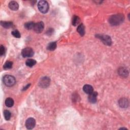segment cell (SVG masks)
Here are the masks:
<instances>
[{"instance_id": "cell-1", "label": "cell", "mask_w": 130, "mask_h": 130, "mask_svg": "<svg viewBox=\"0 0 130 130\" xmlns=\"http://www.w3.org/2000/svg\"><path fill=\"white\" fill-rule=\"evenodd\" d=\"M125 20V17L122 14H118L111 16L109 18V23L112 26H117L121 24Z\"/></svg>"}, {"instance_id": "cell-2", "label": "cell", "mask_w": 130, "mask_h": 130, "mask_svg": "<svg viewBox=\"0 0 130 130\" xmlns=\"http://www.w3.org/2000/svg\"><path fill=\"white\" fill-rule=\"evenodd\" d=\"M3 82L7 86H13L16 82V80L14 76L7 75L3 77Z\"/></svg>"}, {"instance_id": "cell-3", "label": "cell", "mask_w": 130, "mask_h": 130, "mask_svg": "<svg viewBox=\"0 0 130 130\" xmlns=\"http://www.w3.org/2000/svg\"><path fill=\"white\" fill-rule=\"evenodd\" d=\"M38 7L42 13H46L49 10V5L47 2L45 1H41L38 4Z\"/></svg>"}, {"instance_id": "cell-4", "label": "cell", "mask_w": 130, "mask_h": 130, "mask_svg": "<svg viewBox=\"0 0 130 130\" xmlns=\"http://www.w3.org/2000/svg\"><path fill=\"white\" fill-rule=\"evenodd\" d=\"M97 36L98 38L101 39L104 44L106 45H111L112 44V40L109 36L98 35Z\"/></svg>"}, {"instance_id": "cell-5", "label": "cell", "mask_w": 130, "mask_h": 130, "mask_svg": "<svg viewBox=\"0 0 130 130\" xmlns=\"http://www.w3.org/2000/svg\"><path fill=\"white\" fill-rule=\"evenodd\" d=\"M21 54L24 58H30L33 56L34 52L32 48L30 47H27L23 49Z\"/></svg>"}, {"instance_id": "cell-6", "label": "cell", "mask_w": 130, "mask_h": 130, "mask_svg": "<svg viewBox=\"0 0 130 130\" xmlns=\"http://www.w3.org/2000/svg\"><path fill=\"white\" fill-rule=\"evenodd\" d=\"M50 79L47 77H43L41 80L39 82V85L41 87L43 88H47L50 84Z\"/></svg>"}, {"instance_id": "cell-7", "label": "cell", "mask_w": 130, "mask_h": 130, "mask_svg": "<svg viewBox=\"0 0 130 130\" xmlns=\"http://www.w3.org/2000/svg\"><path fill=\"white\" fill-rule=\"evenodd\" d=\"M35 125L36 120L32 118V117L28 119L26 122V126L27 128L29 130L33 129L35 127Z\"/></svg>"}, {"instance_id": "cell-8", "label": "cell", "mask_w": 130, "mask_h": 130, "mask_svg": "<svg viewBox=\"0 0 130 130\" xmlns=\"http://www.w3.org/2000/svg\"><path fill=\"white\" fill-rule=\"evenodd\" d=\"M44 28V24L43 22H39L35 24L34 30L37 33H41Z\"/></svg>"}, {"instance_id": "cell-9", "label": "cell", "mask_w": 130, "mask_h": 130, "mask_svg": "<svg viewBox=\"0 0 130 130\" xmlns=\"http://www.w3.org/2000/svg\"><path fill=\"white\" fill-rule=\"evenodd\" d=\"M119 104L121 108H126L129 106V101L126 98H121L119 100Z\"/></svg>"}, {"instance_id": "cell-10", "label": "cell", "mask_w": 130, "mask_h": 130, "mask_svg": "<svg viewBox=\"0 0 130 130\" xmlns=\"http://www.w3.org/2000/svg\"><path fill=\"white\" fill-rule=\"evenodd\" d=\"M98 96V93L96 91H93L90 94L89 97V100L91 103H95L97 102V97Z\"/></svg>"}, {"instance_id": "cell-11", "label": "cell", "mask_w": 130, "mask_h": 130, "mask_svg": "<svg viewBox=\"0 0 130 130\" xmlns=\"http://www.w3.org/2000/svg\"><path fill=\"white\" fill-rule=\"evenodd\" d=\"M118 72H119V74H120V75L123 77H127L128 76V74H129V72L128 70H127V69H126L125 68H123V67H121L120 68V69H119Z\"/></svg>"}, {"instance_id": "cell-12", "label": "cell", "mask_w": 130, "mask_h": 130, "mask_svg": "<svg viewBox=\"0 0 130 130\" xmlns=\"http://www.w3.org/2000/svg\"><path fill=\"white\" fill-rule=\"evenodd\" d=\"M83 90L85 93L89 94V95L94 91L93 88H92L90 85H89V84H85L83 86Z\"/></svg>"}, {"instance_id": "cell-13", "label": "cell", "mask_w": 130, "mask_h": 130, "mask_svg": "<svg viewBox=\"0 0 130 130\" xmlns=\"http://www.w3.org/2000/svg\"><path fill=\"white\" fill-rule=\"evenodd\" d=\"M9 7L12 10L16 11L19 8V5H18V4L16 2L12 1L9 4Z\"/></svg>"}, {"instance_id": "cell-14", "label": "cell", "mask_w": 130, "mask_h": 130, "mask_svg": "<svg viewBox=\"0 0 130 130\" xmlns=\"http://www.w3.org/2000/svg\"><path fill=\"white\" fill-rule=\"evenodd\" d=\"M77 32L81 36H83L85 34V28L83 24H81L78 26L77 28Z\"/></svg>"}, {"instance_id": "cell-15", "label": "cell", "mask_w": 130, "mask_h": 130, "mask_svg": "<svg viewBox=\"0 0 130 130\" xmlns=\"http://www.w3.org/2000/svg\"><path fill=\"white\" fill-rule=\"evenodd\" d=\"M1 24L3 27L6 29L10 28L13 26V23L10 21H1Z\"/></svg>"}, {"instance_id": "cell-16", "label": "cell", "mask_w": 130, "mask_h": 130, "mask_svg": "<svg viewBox=\"0 0 130 130\" xmlns=\"http://www.w3.org/2000/svg\"><path fill=\"white\" fill-rule=\"evenodd\" d=\"M5 104L8 107H11L13 106L14 101L11 98H7L5 101Z\"/></svg>"}, {"instance_id": "cell-17", "label": "cell", "mask_w": 130, "mask_h": 130, "mask_svg": "<svg viewBox=\"0 0 130 130\" xmlns=\"http://www.w3.org/2000/svg\"><path fill=\"white\" fill-rule=\"evenodd\" d=\"M57 48V43L56 42H51L49 43V44L47 46V49L49 50L50 51H53L55 49Z\"/></svg>"}, {"instance_id": "cell-18", "label": "cell", "mask_w": 130, "mask_h": 130, "mask_svg": "<svg viewBox=\"0 0 130 130\" xmlns=\"http://www.w3.org/2000/svg\"><path fill=\"white\" fill-rule=\"evenodd\" d=\"M26 63L27 66L32 67L36 64V61L33 59H29L26 61Z\"/></svg>"}, {"instance_id": "cell-19", "label": "cell", "mask_w": 130, "mask_h": 130, "mask_svg": "<svg viewBox=\"0 0 130 130\" xmlns=\"http://www.w3.org/2000/svg\"><path fill=\"white\" fill-rule=\"evenodd\" d=\"M35 24L33 22H29L24 24V28L27 30H31L34 29Z\"/></svg>"}, {"instance_id": "cell-20", "label": "cell", "mask_w": 130, "mask_h": 130, "mask_svg": "<svg viewBox=\"0 0 130 130\" xmlns=\"http://www.w3.org/2000/svg\"><path fill=\"white\" fill-rule=\"evenodd\" d=\"M80 18H79V17L78 16H76V15H74L73 16V21H72V24L73 25H74V26H77V24L79 23L80 22Z\"/></svg>"}, {"instance_id": "cell-21", "label": "cell", "mask_w": 130, "mask_h": 130, "mask_svg": "<svg viewBox=\"0 0 130 130\" xmlns=\"http://www.w3.org/2000/svg\"><path fill=\"white\" fill-rule=\"evenodd\" d=\"M12 65H13V63L11 61H6L5 64L4 65V68L6 70L10 69L12 67Z\"/></svg>"}, {"instance_id": "cell-22", "label": "cell", "mask_w": 130, "mask_h": 130, "mask_svg": "<svg viewBox=\"0 0 130 130\" xmlns=\"http://www.w3.org/2000/svg\"><path fill=\"white\" fill-rule=\"evenodd\" d=\"M4 116L6 120H8L10 119L11 114L10 112L8 110H5L4 111Z\"/></svg>"}, {"instance_id": "cell-23", "label": "cell", "mask_w": 130, "mask_h": 130, "mask_svg": "<svg viewBox=\"0 0 130 130\" xmlns=\"http://www.w3.org/2000/svg\"><path fill=\"white\" fill-rule=\"evenodd\" d=\"M12 35H13L14 37L17 38H20L21 35L19 31H18L17 30H14L12 32Z\"/></svg>"}, {"instance_id": "cell-24", "label": "cell", "mask_w": 130, "mask_h": 130, "mask_svg": "<svg viewBox=\"0 0 130 130\" xmlns=\"http://www.w3.org/2000/svg\"><path fill=\"white\" fill-rule=\"evenodd\" d=\"M5 52V47L1 45V47H0V55H1V56H2Z\"/></svg>"}, {"instance_id": "cell-25", "label": "cell", "mask_w": 130, "mask_h": 130, "mask_svg": "<svg viewBox=\"0 0 130 130\" xmlns=\"http://www.w3.org/2000/svg\"><path fill=\"white\" fill-rule=\"evenodd\" d=\"M53 30L51 28H50V29H49L47 30V32H46V34H47V35H48V36L51 35H52V34H53Z\"/></svg>"}, {"instance_id": "cell-26", "label": "cell", "mask_w": 130, "mask_h": 130, "mask_svg": "<svg viewBox=\"0 0 130 130\" xmlns=\"http://www.w3.org/2000/svg\"><path fill=\"white\" fill-rule=\"evenodd\" d=\"M30 84H28L26 86V87L25 88H23V90H27L29 87H30Z\"/></svg>"}]
</instances>
